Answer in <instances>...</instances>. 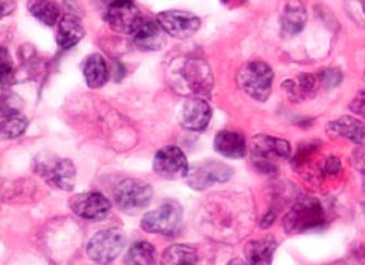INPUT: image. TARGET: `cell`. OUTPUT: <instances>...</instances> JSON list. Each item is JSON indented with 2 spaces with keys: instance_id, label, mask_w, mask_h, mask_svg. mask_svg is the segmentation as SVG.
Segmentation results:
<instances>
[{
  "instance_id": "1",
  "label": "cell",
  "mask_w": 365,
  "mask_h": 265,
  "mask_svg": "<svg viewBox=\"0 0 365 265\" xmlns=\"http://www.w3.org/2000/svg\"><path fill=\"white\" fill-rule=\"evenodd\" d=\"M324 209L319 199L303 198L293 206L284 219V229L290 234H301V232L314 231L324 224Z\"/></svg>"
},
{
  "instance_id": "2",
  "label": "cell",
  "mask_w": 365,
  "mask_h": 265,
  "mask_svg": "<svg viewBox=\"0 0 365 265\" xmlns=\"http://www.w3.org/2000/svg\"><path fill=\"white\" fill-rule=\"evenodd\" d=\"M273 71L265 61H250L239 71L237 80L242 90L256 101H267L272 93Z\"/></svg>"
},
{
  "instance_id": "3",
  "label": "cell",
  "mask_w": 365,
  "mask_h": 265,
  "mask_svg": "<svg viewBox=\"0 0 365 265\" xmlns=\"http://www.w3.org/2000/svg\"><path fill=\"white\" fill-rule=\"evenodd\" d=\"M290 143L269 135H256L251 140V154L257 170L262 173L276 171L274 160L290 156Z\"/></svg>"
},
{
  "instance_id": "4",
  "label": "cell",
  "mask_w": 365,
  "mask_h": 265,
  "mask_svg": "<svg viewBox=\"0 0 365 265\" xmlns=\"http://www.w3.org/2000/svg\"><path fill=\"white\" fill-rule=\"evenodd\" d=\"M35 170L38 174H41L43 178L52 184L53 187L60 190L69 191L74 189L76 184V165L71 162L69 159L55 157L51 154H44V159L39 156L36 159Z\"/></svg>"
},
{
  "instance_id": "5",
  "label": "cell",
  "mask_w": 365,
  "mask_h": 265,
  "mask_svg": "<svg viewBox=\"0 0 365 265\" xmlns=\"http://www.w3.org/2000/svg\"><path fill=\"white\" fill-rule=\"evenodd\" d=\"M125 246V236L120 229H104L94 234L86 245L88 258L98 264H110L120 256Z\"/></svg>"
},
{
  "instance_id": "6",
  "label": "cell",
  "mask_w": 365,
  "mask_h": 265,
  "mask_svg": "<svg viewBox=\"0 0 365 265\" xmlns=\"http://www.w3.org/2000/svg\"><path fill=\"white\" fill-rule=\"evenodd\" d=\"M153 187L140 179H124L115 187L113 198L116 206L124 212H137L149 206L153 201Z\"/></svg>"
},
{
  "instance_id": "7",
  "label": "cell",
  "mask_w": 365,
  "mask_h": 265,
  "mask_svg": "<svg viewBox=\"0 0 365 265\" xmlns=\"http://www.w3.org/2000/svg\"><path fill=\"white\" fill-rule=\"evenodd\" d=\"M182 224V207L178 203H165L148 212L141 220V229L150 234L174 236Z\"/></svg>"
},
{
  "instance_id": "8",
  "label": "cell",
  "mask_w": 365,
  "mask_h": 265,
  "mask_svg": "<svg viewBox=\"0 0 365 265\" xmlns=\"http://www.w3.org/2000/svg\"><path fill=\"white\" fill-rule=\"evenodd\" d=\"M234 170L229 165L218 160H204L190 166L187 181L195 190H205L215 184L227 182L232 178Z\"/></svg>"
},
{
  "instance_id": "9",
  "label": "cell",
  "mask_w": 365,
  "mask_h": 265,
  "mask_svg": "<svg viewBox=\"0 0 365 265\" xmlns=\"http://www.w3.org/2000/svg\"><path fill=\"white\" fill-rule=\"evenodd\" d=\"M157 22L165 30V34L171 35L173 38L185 39L195 35L201 27V19L196 14L188 11L170 10L163 11L157 16Z\"/></svg>"
},
{
  "instance_id": "10",
  "label": "cell",
  "mask_w": 365,
  "mask_h": 265,
  "mask_svg": "<svg viewBox=\"0 0 365 265\" xmlns=\"http://www.w3.org/2000/svg\"><path fill=\"white\" fill-rule=\"evenodd\" d=\"M188 170L184 151L178 146H165L154 157V171L165 179L187 178Z\"/></svg>"
},
{
  "instance_id": "11",
  "label": "cell",
  "mask_w": 365,
  "mask_h": 265,
  "mask_svg": "<svg viewBox=\"0 0 365 265\" xmlns=\"http://www.w3.org/2000/svg\"><path fill=\"white\" fill-rule=\"evenodd\" d=\"M74 214H77L83 220L99 221L104 220L106 216L112 211V203L98 191H88V194L77 195L71 201Z\"/></svg>"
},
{
  "instance_id": "12",
  "label": "cell",
  "mask_w": 365,
  "mask_h": 265,
  "mask_svg": "<svg viewBox=\"0 0 365 265\" xmlns=\"http://www.w3.org/2000/svg\"><path fill=\"white\" fill-rule=\"evenodd\" d=\"M212 116L210 106L200 96H195V98H190L185 101L184 107L180 111V124L188 131L193 132H201L207 127Z\"/></svg>"
},
{
  "instance_id": "13",
  "label": "cell",
  "mask_w": 365,
  "mask_h": 265,
  "mask_svg": "<svg viewBox=\"0 0 365 265\" xmlns=\"http://www.w3.org/2000/svg\"><path fill=\"white\" fill-rule=\"evenodd\" d=\"M132 38L140 51H160L165 46V30L157 21L141 18L132 31Z\"/></svg>"
},
{
  "instance_id": "14",
  "label": "cell",
  "mask_w": 365,
  "mask_h": 265,
  "mask_svg": "<svg viewBox=\"0 0 365 265\" xmlns=\"http://www.w3.org/2000/svg\"><path fill=\"white\" fill-rule=\"evenodd\" d=\"M182 77H184L190 90L197 94L209 91L212 88L213 79H212L210 68L207 63L200 59H190L184 63V68H182Z\"/></svg>"
},
{
  "instance_id": "15",
  "label": "cell",
  "mask_w": 365,
  "mask_h": 265,
  "mask_svg": "<svg viewBox=\"0 0 365 265\" xmlns=\"http://www.w3.org/2000/svg\"><path fill=\"white\" fill-rule=\"evenodd\" d=\"M106 21L115 31L132 35V31L137 27V24L141 21V14L135 4L120 5L107 8Z\"/></svg>"
},
{
  "instance_id": "16",
  "label": "cell",
  "mask_w": 365,
  "mask_h": 265,
  "mask_svg": "<svg viewBox=\"0 0 365 265\" xmlns=\"http://www.w3.org/2000/svg\"><path fill=\"white\" fill-rule=\"evenodd\" d=\"M277 240L272 236L251 240L245 246V256L250 265H272Z\"/></svg>"
},
{
  "instance_id": "17",
  "label": "cell",
  "mask_w": 365,
  "mask_h": 265,
  "mask_svg": "<svg viewBox=\"0 0 365 265\" xmlns=\"http://www.w3.org/2000/svg\"><path fill=\"white\" fill-rule=\"evenodd\" d=\"M215 151L227 159H243L248 152L245 136L234 131H223L215 136Z\"/></svg>"
},
{
  "instance_id": "18",
  "label": "cell",
  "mask_w": 365,
  "mask_h": 265,
  "mask_svg": "<svg viewBox=\"0 0 365 265\" xmlns=\"http://www.w3.org/2000/svg\"><path fill=\"white\" fill-rule=\"evenodd\" d=\"M328 132L332 136H340L358 144H365V123L351 116H342L328 124Z\"/></svg>"
},
{
  "instance_id": "19",
  "label": "cell",
  "mask_w": 365,
  "mask_h": 265,
  "mask_svg": "<svg viewBox=\"0 0 365 265\" xmlns=\"http://www.w3.org/2000/svg\"><path fill=\"white\" fill-rule=\"evenodd\" d=\"M307 22V11L299 0H290V2L284 6L282 11V31L285 35L293 36L298 35L301 30L304 29Z\"/></svg>"
},
{
  "instance_id": "20",
  "label": "cell",
  "mask_w": 365,
  "mask_h": 265,
  "mask_svg": "<svg viewBox=\"0 0 365 265\" xmlns=\"http://www.w3.org/2000/svg\"><path fill=\"white\" fill-rule=\"evenodd\" d=\"M85 36V29L82 22L76 16L66 14L63 16L58 24V35L57 43L61 49H71Z\"/></svg>"
},
{
  "instance_id": "21",
  "label": "cell",
  "mask_w": 365,
  "mask_h": 265,
  "mask_svg": "<svg viewBox=\"0 0 365 265\" xmlns=\"http://www.w3.org/2000/svg\"><path fill=\"white\" fill-rule=\"evenodd\" d=\"M197 250L192 245H171L162 253L160 265H196Z\"/></svg>"
},
{
  "instance_id": "22",
  "label": "cell",
  "mask_w": 365,
  "mask_h": 265,
  "mask_svg": "<svg viewBox=\"0 0 365 265\" xmlns=\"http://www.w3.org/2000/svg\"><path fill=\"white\" fill-rule=\"evenodd\" d=\"M83 74H85L86 84H88L90 88H99L104 85L108 79V69H107V63L104 57L99 54L90 55L85 61Z\"/></svg>"
},
{
  "instance_id": "23",
  "label": "cell",
  "mask_w": 365,
  "mask_h": 265,
  "mask_svg": "<svg viewBox=\"0 0 365 265\" xmlns=\"http://www.w3.org/2000/svg\"><path fill=\"white\" fill-rule=\"evenodd\" d=\"M29 11L44 26H55L60 19V5L55 0H30Z\"/></svg>"
},
{
  "instance_id": "24",
  "label": "cell",
  "mask_w": 365,
  "mask_h": 265,
  "mask_svg": "<svg viewBox=\"0 0 365 265\" xmlns=\"http://www.w3.org/2000/svg\"><path fill=\"white\" fill-rule=\"evenodd\" d=\"M29 121L26 115H22L16 109H4L2 111V134L5 139H18L26 132Z\"/></svg>"
},
{
  "instance_id": "25",
  "label": "cell",
  "mask_w": 365,
  "mask_h": 265,
  "mask_svg": "<svg viewBox=\"0 0 365 265\" xmlns=\"http://www.w3.org/2000/svg\"><path fill=\"white\" fill-rule=\"evenodd\" d=\"M127 265H154L155 264V248L149 242L133 244L125 254Z\"/></svg>"
},
{
  "instance_id": "26",
  "label": "cell",
  "mask_w": 365,
  "mask_h": 265,
  "mask_svg": "<svg viewBox=\"0 0 365 265\" xmlns=\"http://www.w3.org/2000/svg\"><path fill=\"white\" fill-rule=\"evenodd\" d=\"M345 10L358 26L365 27V0H345Z\"/></svg>"
},
{
  "instance_id": "27",
  "label": "cell",
  "mask_w": 365,
  "mask_h": 265,
  "mask_svg": "<svg viewBox=\"0 0 365 265\" xmlns=\"http://www.w3.org/2000/svg\"><path fill=\"white\" fill-rule=\"evenodd\" d=\"M2 59H0V68H2V84L4 86L10 85L13 82V76H14V71H13V65L10 61V57H8V52L5 47H2Z\"/></svg>"
},
{
  "instance_id": "28",
  "label": "cell",
  "mask_w": 365,
  "mask_h": 265,
  "mask_svg": "<svg viewBox=\"0 0 365 265\" xmlns=\"http://www.w3.org/2000/svg\"><path fill=\"white\" fill-rule=\"evenodd\" d=\"M320 79H322V84L327 88H334L342 82V72L339 69H324L322 72Z\"/></svg>"
},
{
  "instance_id": "29",
  "label": "cell",
  "mask_w": 365,
  "mask_h": 265,
  "mask_svg": "<svg viewBox=\"0 0 365 265\" xmlns=\"http://www.w3.org/2000/svg\"><path fill=\"white\" fill-rule=\"evenodd\" d=\"M350 109L356 115L365 118V91L356 94V98L350 104Z\"/></svg>"
},
{
  "instance_id": "30",
  "label": "cell",
  "mask_w": 365,
  "mask_h": 265,
  "mask_svg": "<svg viewBox=\"0 0 365 265\" xmlns=\"http://www.w3.org/2000/svg\"><path fill=\"white\" fill-rule=\"evenodd\" d=\"M340 168H342V165H340V160L337 157H329L327 160V164H324V173L336 174L337 171H340Z\"/></svg>"
},
{
  "instance_id": "31",
  "label": "cell",
  "mask_w": 365,
  "mask_h": 265,
  "mask_svg": "<svg viewBox=\"0 0 365 265\" xmlns=\"http://www.w3.org/2000/svg\"><path fill=\"white\" fill-rule=\"evenodd\" d=\"M356 166H358V170L365 174V151H358L356 152Z\"/></svg>"
},
{
  "instance_id": "32",
  "label": "cell",
  "mask_w": 365,
  "mask_h": 265,
  "mask_svg": "<svg viewBox=\"0 0 365 265\" xmlns=\"http://www.w3.org/2000/svg\"><path fill=\"white\" fill-rule=\"evenodd\" d=\"M104 2L106 8H112V6H120V5H129V4H135L133 0H102Z\"/></svg>"
},
{
  "instance_id": "33",
  "label": "cell",
  "mask_w": 365,
  "mask_h": 265,
  "mask_svg": "<svg viewBox=\"0 0 365 265\" xmlns=\"http://www.w3.org/2000/svg\"><path fill=\"white\" fill-rule=\"evenodd\" d=\"M226 6L229 8H235V6H240L245 4V0H221Z\"/></svg>"
},
{
  "instance_id": "34",
  "label": "cell",
  "mask_w": 365,
  "mask_h": 265,
  "mask_svg": "<svg viewBox=\"0 0 365 265\" xmlns=\"http://www.w3.org/2000/svg\"><path fill=\"white\" fill-rule=\"evenodd\" d=\"M226 265H250V264L245 262L243 259H232V261H229Z\"/></svg>"
},
{
  "instance_id": "35",
  "label": "cell",
  "mask_w": 365,
  "mask_h": 265,
  "mask_svg": "<svg viewBox=\"0 0 365 265\" xmlns=\"http://www.w3.org/2000/svg\"><path fill=\"white\" fill-rule=\"evenodd\" d=\"M364 215H365V204H364Z\"/></svg>"
}]
</instances>
